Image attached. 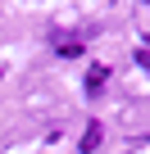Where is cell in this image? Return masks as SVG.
<instances>
[{
  "label": "cell",
  "instance_id": "obj_1",
  "mask_svg": "<svg viewBox=\"0 0 150 154\" xmlns=\"http://www.w3.org/2000/svg\"><path fill=\"white\" fill-rule=\"evenodd\" d=\"M100 136H105V127H100V122H87V131H82V145H78V149H82V154H91V149L100 145Z\"/></svg>",
  "mask_w": 150,
  "mask_h": 154
},
{
  "label": "cell",
  "instance_id": "obj_2",
  "mask_svg": "<svg viewBox=\"0 0 150 154\" xmlns=\"http://www.w3.org/2000/svg\"><path fill=\"white\" fill-rule=\"evenodd\" d=\"M105 77H109V68H105V63H91V68H87V91H91V95L105 86Z\"/></svg>",
  "mask_w": 150,
  "mask_h": 154
},
{
  "label": "cell",
  "instance_id": "obj_3",
  "mask_svg": "<svg viewBox=\"0 0 150 154\" xmlns=\"http://www.w3.org/2000/svg\"><path fill=\"white\" fill-rule=\"evenodd\" d=\"M55 50H59L64 59H73V54H82V41H55Z\"/></svg>",
  "mask_w": 150,
  "mask_h": 154
}]
</instances>
